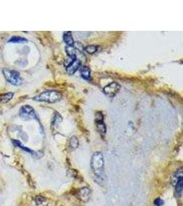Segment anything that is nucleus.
<instances>
[{
	"instance_id": "nucleus-1",
	"label": "nucleus",
	"mask_w": 183,
	"mask_h": 206,
	"mask_svg": "<svg viewBox=\"0 0 183 206\" xmlns=\"http://www.w3.org/2000/svg\"><path fill=\"white\" fill-rule=\"evenodd\" d=\"M91 167L93 173L95 175V181L100 185L104 181V161L103 154L100 151L94 153L91 158Z\"/></svg>"
},
{
	"instance_id": "nucleus-2",
	"label": "nucleus",
	"mask_w": 183,
	"mask_h": 206,
	"mask_svg": "<svg viewBox=\"0 0 183 206\" xmlns=\"http://www.w3.org/2000/svg\"><path fill=\"white\" fill-rule=\"evenodd\" d=\"M33 100L45 102L47 103H55L62 99V94L58 91L47 90L33 98Z\"/></svg>"
},
{
	"instance_id": "nucleus-3",
	"label": "nucleus",
	"mask_w": 183,
	"mask_h": 206,
	"mask_svg": "<svg viewBox=\"0 0 183 206\" xmlns=\"http://www.w3.org/2000/svg\"><path fill=\"white\" fill-rule=\"evenodd\" d=\"M2 72H3V74L6 80L9 83L14 86H19L22 84L23 80L19 72L7 68H4Z\"/></svg>"
},
{
	"instance_id": "nucleus-4",
	"label": "nucleus",
	"mask_w": 183,
	"mask_h": 206,
	"mask_svg": "<svg viewBox=\"0 0 183 206\" xmlns=\"http://www.w3.org/2000/svg\"><path fill=\"white\" fill-rule=\"evenodd\" d=\"M20 118L24 120H37V114L32 107L30 105H24L20 109Z\"/></svg>"
},
{
	"instance_id": "nucleus-5",
	"label": "nucleus",
	"mask_w": 183,
	"mask_h": 206,
	"mask_svg": "<svg viewBox=\"0 0 183 206\" xmlns=\"http://www.w3.org/2000/svg\"><path fill=\"white\" fill-rule=\"evenodd\" d=\"M121 89V85L116 82H113L107 85L103 89L105 94L108 95L109 97H114L117 93L119 92Z\"/></svg>"
},
{
	"instance_id": "nucleus-6",
	"label": "nucleus",
	"mask_w": 183,
	"mask_h": 206,
	"mask_svg": "<svg viewBox=\"0 0 183 206\" xmlns=\"http://www.w3.org/2000/svg\"><path fill=\"white\" fill-rule=\"evenodd\" d=\"M95 124L97 130L100 135H104L106 132V126L104 122V116L102 112H98L95 114Z\"/></svg>"
},
{
	"instance_id": "nucleus-7",
	"label": "nucleus",
	"mask_w": 183,
	"mask_h": 206,
	"mask_svg": "<svg viewBox=\"0 0 183 206\" xmlns=\"http://www.w3.org/2000/svg\"><path fill=\"white\" fill-rule=\"evenodd\" d=\"M91 191L87 187H84L78 191V197L83 202H87L91 198Z\"/></svg>"
},
{
	"instance_id": "nucleus-8",
	"label": "nucleus",
	"mask_w": 183,
	"mask_h": 206,
	"mask_svg": "<svg viewBox=\"0 0 183 206\" xmlns=\"http://www.w3.org/2000/svg\"><path fill=\"white\" fill-rule=\"evenodd\" d=\"M81 66V61L78 59H74L71 61V63L67 67V72L70 75H73L76 72L78 69L80 68Z\"/></svg>"
},
{
	"instance_id": "nucleus-9",
	"label": "nucleus",
	"mask_w": 183,
	"mask_h": 206,
	"mask_svg": "<svg viewBox=\"0 0 183 206\" xmlns=\"http://www.w3.org/2000/svg\"><path fill=\"white\" fill-rule=\"evenodd\" d=\"M63 41L67 44V46H73L75 44L74 40H73L72 34L70 31L65 32L62 36Z\"/></svg>"
},
{
	"instance_id": "nucleus-10",
	"label": "nucleus",
	"mask_w": 183,
	"mask_h": 206,
	"mask_svg": "<svg viewBox=\"0 0 183 206\" xmlns=\"http://www.w3.org/2000/svg\"><path fill=\"white\" fill-rule=\"evenodd\" d=\"M80 74L82 78L84 79L89 80L91 79V69L89 67L87 66H83L80 68Z\"/></svg>"
},
{
	"instance_id": "nucleus-11",
	"label": "nucleus",
	"mask_w": 183,
	"mask_h": 206,
	"mask_svg": "<svg viewBox=\"0 0 183 206\" xmlns=\"http://www.w3.org/2000/svg\"><path fill=\"white\" fill-rule=\"evenodd\" d=\"M8 43H24L28 42V40L24 37H19V36H14L8 40Z\"/></svg>"
},
{
	"instance_id": "nucleus-12",
	"label": "nucleus",
	"mask_w": 183,
	"mask_h": 206,
	"mask_svg": "<svg viewBox=\"0 0 183 206\" xmlns=\"http://www.w3.org/2000/svg\"><path fill=\"white\" fill-rule=\"evenodd\" d=\"M14 93L12 92H9L7 93H4V94L0 95V103H6L9 102L12 98H13Z\"/></svg>"
},
{
	"instance_id": "nucleus-13",
	"label": "nucleus",
	"mask_w": 183,
	"mask_h": 206,
	"mask_svg": "<svg viewBox=\"0 0 183 206\" xmlns=\"http://www.w3.org/2000/svg\"><path fill=\"white\" fill-rule=\"evenodd\" d=\"M175 188H176V192L179 197H181L182 194V188H183V181H182V178L180 179L178 181L176 182L175 184Z\"/></svg>"
},
{
	"instance_id": "nucleus-14",
	"label": "nucleus",
	"mask_w": 183,
	"mask_h": 206,
	"mask_svg": "<svg viewBox=\"0 0 183 206\" xmlns=\"http://www.w3.org/2000/svg\"><path fill=\"white\" fill-rule=\"evenodd\" d=\"M79 146V140L75 136H73L71 137L69 140V147L71 150H75Z\"/></svg>"
},
{
	"instance_id": "nucleus-15",
	"label": "nucleus",
	"mask_w": 183,
	"mask_h": 206,
	"mask_svg": "<svg viewBox=\"0 0 183 206\" xmlns=\"http://www.w3.org/2000/svg\"><path fill=\"white\" fill-rule=\"evenodd\" d=\"M181 178H182V168H180L178 169V171L174 173L173 178H172V180H173L172 182L176 184V182H177L180 179H181Z\"/></svg>"
},
{
	"instance_id": "nucleus-16",
	"label": "nucleus",
	"mask_w": 183,
	"mask_h": 206,
	"mask_svg": "<svg viewBox=\"0 0 183 206\" xmlns=\"http://www.w3.org/2000/svg\"><path fill=\"white\" fill-rule=\"evenodd\" d=\"M98 46H94V45H90V46H86L85 49V51L86 52H87L88 54H93L97 52V51H98Z\"/></svg>"
},
{
	"instance_id": "nucleus-17",
	"label": "nucleus",
	"mask_w": 183,
	"mask_h": 206,
	"mask_svg": "<svg viewBox=\"0 0 183 206\" xmlns=\"http://www.w3.org/2000/svg\"><path fill=\"white\" fill-rule=\"evenodd\" d=\"M13 144L15 145L16 146H17V147H19L21 148H22L23 150H24L25 151H26V152H28V153H32V154H33V153H34V152L33 151V150H30V148H26V147H24V146L22 145V143L19 141H18V140H13Z\"/></svg>"
},
{
	"instance_id": "nucleus-18",
	"label": "nucleus",
	"mask_w": 183,
	"mask_h": 206,
	"mask_svg": "<svg viewBox=\"0 0 183 206\" xmlns=\"http://www.w3.org/2000/svg\"><path fill=\"white\" fill-rule=\"evenodd\" d=\"M62 120V117H61L60 115L58 113V112H56L55 115H54V116L53 118V122H52V124L53 125L58 124V123H60Z\"/></svg>"
},
{
	"instance_id": "nucleus-19",
	"label": "nucleus",
	"mask_w": 183,
	"mask_h": 206,
	"mask_svg": "<svg viewBox=\"0 0 183 206\" xmlns=\"http://www.w3.org/2000/svg\"><path fill=\"white\" fill-rule=\"evenodd\" d=\"M154 205L156 206H162L164 204V202L161 199L158 198L156 199H155L154 201Z\"/></svg>"
},
{
	"instance_id": "nucleus-20",
	"label": "nucleus",
	"mask_w": 183,
	"mask_h": 206,
	"mask_svg": "<svg viewBox=\"0 0 183 206\" xmlns=\"http://www.w3.org/2000/svg\"><path fill=\"white\" fill-rule=\"evenodd\" d=\"M44 201H45V199H44L43 197H41V196H39V197H37V198H36V203H37V204H38V205L41 204V203H43Z\"/></svg>"
}]
</instances>
